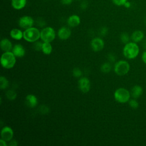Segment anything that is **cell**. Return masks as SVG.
Segmentation results:
<instances>
[{"instance_id":"obj_1","label":"cell","mask_w":146,"mask_h":146,"mask_svg":"<svg viewBox=\"0 0 146 146\" xmlns=\"http://www.w3.org/2000/svg\"><path fill=\"white\" fill-rule=\"evenodd\" d=\"M139 53V48L137 44L133 42H128L125 44L123 48V54L128 59H132L135 58Z\"/></svg>"},{"instance_id":"obj_2","label":"cell","mask_w":146,"mask_h":146,"mask_svg":"<svg viewBox=\"0 0 146 146\" xmlns=\"http://www.w3.org/2000/svg\"><path fill=\"white\" fill-rule=\"evenodd\" d=\"M15 56L11 51L5 52L1 58V64L2 66L6 69L13 67L15 64Z\"/></svg>"},{"instance_id":"obj_3","label":"cell","mask_w":146,"mask_h":146,"mask_svg":"<svg viewBox=\"0 0 146 146\" xmlns=\"http://www.w3.org/2000/svg\"><path fill=\"white\" fill-rule=\"evenodd\" d=\"M40 38V32L35 27L26 29L23 32V38L29 42H34Z\"/></svg>"},{"instance_id":"obj_4","label":"cell","mask_w":146,"mask_h":146,"mask_svg":"<svg viewBox=\"0 0 146 146\" xmlns=\"http://www.w3.org/2000/svg\"><path fill=\"white\" fill-rule=\"evenodd\" d=\"M114 98L117 102L124 103L129 100L130 93L125 88H119L115 91Z\"/></svg>"},{"instance_id":"obj_5","label":"cell","mask_w":146,"mask_h":146,"mask_svg":"<svg viewBox=\"0 0 146 146\" xmlns=\"http://www.w3.org/2000/svg\"><path fill=\"white\" fill-rule=\"evenodd\" d=\"M130 68L129 63L125 60H120L117 62L114 67L115 73L120 76L127 74Z\"/></svg>"},{"instance_id":"obj_6","label":"cell","mask_w":146,"mask_h":146,"mask_svg":"<svg viewBox=\"0 0 146 146\" xmlns=\"http://www.w3.org/2000/svg\"><path fill=\"white\" fill-rule=\"evenodd\" d=\"M55 38V33L53 28L47 27L42 30L40 38L44 42H51Z\"/></svg>"},{"instance_id":"obj_7","label":"cell","mask_w":146,"mask_h":146,"mask_svg":"<svg viewBox=\"0 0 146 146\" xmlns=\"http://www.w3.org/2000/svg\"><path fill=\"white\" fill-rule=\"evenodd\" d=\"M18 23L21 28L26 30L33 26L34 24V20L30 16L25 15L19 18Z\"/></svg>"},{"instance_id":"obj_8","label":"cell","mask_w":146,"mask_h":146,"mask_svg":"<svg viewBox=\"0 0 146 146\" xmlns=\"http://www.w3.org/2000/svg\"><path fill=\"white\" fill-rule=\"evenodd\" d=\"M79 87L80 91L83 93L88 92L91 87V83L90 80L87 78H82L79 79Z\"/></svg>"},{"instance_id":"obj_9","label":"cell","mask_w":146,"mask_h":146,"mask_svg":"<svg viewBox=\"0 0 146 146\" xmlns=\"http://www.w3.org/2000/svg\"><path fill=\"white\" fill-rule=\"evenodd\" d=\"M13 135L14 132L13 129L8 126L4 127L1 130V139L6 141H10L13 139Z\"/></svg>"},{"instance_id":"obj_10","label":"cell","mask_w":146,"mask_h":146,"mask_svg":"<svg viewBox=\"0 0 146 146\" xmlns=\"http://www.w3.org/2000/svg\"><path fill=\"white\" fill-rule=\"evenodd\" d=\"M91 46L94 51L98 52L103 48L104 46V42L101 38H95L92 40L91 42Z\"/></svg>"},{"instance_id":"obj_11","label":"cell","mask_w":146,"mask_h":146,"mask_svg":"<svg viewBox=\"0 0 146 146\" xmlns=\"http://www.w3.org/2000/svg\"><path fill=\"white\" fill-rule=\"evenodd\" d=\"M71 31L70 29L66 27H62L58 31V37L62 40L67 39L71 35Z\"/></svg>"},{"instance_id":"obj_12","label":"cell","mask_w":146,"mask_h":146,"mask_svg":"<svg viewBox=\"0 0 146 146\" xmlns=\"http://www.w3.org/2000/svg\"><path fill=\"white\" fill-rule=\"evenodd\" d=\"M12 52L17 57H22L25 54V49L20 44H15L13 47Z\"/></svg>"},{"instance_id":"obj_13","label":"cell","mask_w":146,"mask_h":146,"mask_svg":"<svg viewBox=\"0 0 146 146\" xmlns=\"http://www.w3.org/2000/svg\"><path fill=\"white\" fill-rule=\"evenodd\" d=\"M80 23V18L77 15H72L67 19V23L69 26L75 27L78 26Z\"/></svg>"},{"instance_id":"obj_14","label":"cell","mask_w":146,"mask_h":146,"mask_svg":"<svg viewBox=\"0 0 146 146\" xmlns=\"http://www.w3.org/2000/svg\"><path fill=\"white\" fill-rule=\"evenodd\" d=\"M0 46L2 50L4 52L10 51L13 49L11 42L8 39H6V38L3 39L1 41Z\"/></svg>"},{"instance_id":"obj_15","label":"cell","mask_w":146,"mask_h":146,"mask_svg":"<svg viewBox=\"0 0 146 146\" xmlns=\"http://www.w3.org/2000/svg\"><path fill=\"white\" fill-rule=\"evenodd\" d=\"M143 93V88L139 85L134 86L131 89V95L134 99L139 98Z\"/></svg>"},{"instance_id":"obj_16","label":"cell","mask_w":146,"mask_h":146,"mask_svg":"<svg viewBox=\"0 0 146 146\" xmlns=\"http://www.w3.org/2000/svg\"><path fill=\"white\" fill-rule=\"evenodd\" d=\"M26 102L27 106L30 107H34L38 103L36 97L32 94H29L26 97Z\"/></svg>"},{"instance_id":"obj_17","label":"cell","mask_w":146,"mask_h":146,"mask_svg":"<svg viewBox=\"0 0 146 146\" xmlns=\"http://www.w3.org/2000/svg\"><path fill=\"white\" fill-rule=\"evenodd\" d=\"M144 38V33L140 30H136L131 35V39L133 42L137 43L141 41Z\"/></svg>"},{"instance_id":"obj_18","label":"cell","mask_w":146,"mask_h":146,"mask_svg":"<svg viewBox=\"0 0 146 146\" xmlns=\"http://www.w3.org/2000/svg\"><path fill=\"white\" fill-rule=\"evenodd\" d=\"M26 0H11V6L16 10H21L25 7Z\"/></svg>"},{"instance_id":"obj_19","label":"cell","mask_w":146,"mask_h":146,"mask_svg":"<svg viewBox=\"0 0 146 146\" xmlns=\"http://www.w3.org/2000/svg\"><path fill=\"white\" fill-rule=\"evenodd\" d=\"M10 36L16 40H20L23 37V33L18 29H13L10 31Z\"/></svg>"},{"instance_id":"obj_20","label":"cell","mask_w":146,"mask_h":146,"mask_svg":"<svg viewBox=\"0 0 146 146\" xmlns=\"http://www.w3.org/2000/svg\"><path fill=\"white\" fill-rule=\"evenodd\" d=\"M52 48L50 42H44L42 44V51L46 55H49L51 53Z\"/></svg>"},{"instance_id":"obj_21","label":"cell","mask_w":146,"mask_h":146,"mask_svg":"<svg viewBox=\"0 0 146 146\" xmlns=\"http://www.w3.org/2000/svg\"><path fill=\"white\" fill-rule=\"evenodd\" d=\"M9 86V81L4 76H1L0 78V88L2 90L6 89Z\"/></svg>"},{"instance_id":"obj_22","label":"cell","mask_w":146,"mask_h":146,"mask_svg":"<svg viewBox=\"0 0 146 146\" xmlns=\"http://www.w3.org/2000/svg\"><path fill=\"white\" fill-rule=\"evenodd\" d=\"M6 96L9 100H13L17 97V93L15 92V91L13 90H10L6 92Z\"/></svg>"},{"instance_id":"obj_23","label":"cell","mask_w":146,"mask_h":146,"mask_svg":"<svg viewBox=\"0 0 146 146\" xmlns=\"http://www.w3.org/2000/svg\"><path fill=\"white\" fill-rule=\"evenodd\" d=\"M100 70L104 73H108L111 70V66L109 63H104L102 65Z\"/></svg>"},{"instance_id":"obj_24","label":"cell","mask_w":146,"mask_h":146,"mask_svg":"<svg viewBox=\"0 0 146 146\" xmlns=\"http://www.w3.org/2000/svg\"><path fill=\"white\" fill-rule=\"evenodd\" d=\"M120 40L122 43L127 44L129 41V36L127 33H123L120 35Z\"/></svg>"},{"instance_id":"obj_25","label":"cell","mask_w":146,"mask_h":146,"mask_svg":"<svg viewBox=\"0 0 146 146\" xmlns=\"http://www.w3.org/2000/svg\"><path fill=\"white\" fill-rule=\"evenodd\" d=\"M72 75L76 78H79L82 75V72L79 68H74L72 70Z\"/></svg>"},{"instance_id":"obj_26","label":"cell","mask_w":146,"mask_h":146,"mask_svg":"<svg viewBox=\"0 0 146 146\" xmlns=\"http://www.w3.org/2000/svg\"><path fill=\"white\" fill-rule=\"evenodd\" d=\"M129 106L133 109H136L139 107V103L135 99H131L129 101Z\"/></svg>"},{"instance_id":"obj_27","label":"cell","mask_w":146,"mask_h":146,"mask_svg":"<svg viewBox=\"0 0 146 146\" xmlns=\"http://www.w3.org/2000/svg\"><path fill=\"white\" fill-rule=\"evenodd\" d=\"M112 1L117 6H123L127 1V0H112Z\"/></svg>"},{"instance_id":"obj_28","label":"cell","mask_w":146,"mask_h":146,"mask_svg":"<svg viewBox=\"0 0 146 146\" xmlns=\"http://www.w3.org/2000/svg\"><path fill=\"white\" fill-rule=\"evenodd\" d=\"M42 43L39 42H35L34 44V48L35 50L36 51H40V50H42Z\"/></svg>"},{"instance_id":"obj_29","label":"cell","mask_w":146,"mask_h":146,"mask_svg":"<svg viewBox=\"0 0 146 146\" xmlns=\"http://www.w3.org/2000/svg\"><path fill=\"white\" fill-rule=\"evenodd\" d=\"M108 33V29L106 27H103L100 29V35L102 36L106 35Z\"/></svg>"},{"instance_id":"obj_30","label":"cell","mask_w":146,"mask_h":146,"mask_svg":"<svg viewBox=\"0 0 146 146\" xmlns=\"http://www.w3.org/2000/svg\"><path fill=\"white\" fill-rule=\"evenodd\" d=\"M73 0H60L61 3L63 5H70L71 3H72Z\"/></svg>"},{"instance_id":"obj_31","label":"cell","mask_w":146,"mask_h":146,"mask_svg":"<svg viewBox=\"0 0 146 146\" xmlns=\"http://www.w3.org/2000/svg\"><path fill=\"white\" fill-rule=\"evenodd\" d=\"M108 59H109L110 61L113 62L115 60V56L113 54H108Z\"/></svg>"},{"instance_id":"obj_32","label":"cell","mask_w":146,"mask_h":146,"mask_svg":"<svg viewBox=\"0 0 146 146\" xmlns=\"http://www.w3.org/2000/svg\"><path fill=\"white\" fill-rule=\"evenodd\" d=\"M9 145L10 146H17L18 145V143L15 140H11L10 143H9Z\"/></svg>"},{"instance_id":"obj_33","label":"cell","mask_w":146,"mask_h":146,"mask_svg":"<svg viewBox=\"0 0 146 146\" xmlns=\"http://www.w3.org/2000/svg\"><path fill=\"white\" fill-rule=\"evenodd\" d=\"M141 58H142V60L144 62V63L145 64H146V51H144L143 54H142V56H141Z\"/></svg>"},{"instance_id":"obj_34","label":"cell","mask_w":146,"mask_h":146,"mask_svg":"<svg viewBox=\"0 0 146 146\" xmlns=\"http://www.w3.org/2000/svg\"><path fill=\"white\" fill-rule=\"evenodd\" d=\"M0 145L1 146H7V144H6V141L4 140L3 139H1L0 140Z\"/></svg>"},{"instance_id":"obj_35","label":"cell","mask_w":146,"mask_h":146,"mask_svg":"<svg viewBox=\"0 0 146 146\" xmlns=\"http://www.w3.org/2000/svg\"><path fill=\"white\" fill-rule=\"evenodd\" d=\"M124 6L125 7H127V8H129V7L131 6V3H130L129 2L127 1V2L125 3V4L124 5Z\"/></svg>"},{"instance_id":"obj_36","label":"cell","mask_w":146,"mask_h":146,"mask_svg":"<svg viewBox=\"0 0 146 146\" xmlns=\"http://www.w3.org/2000/svg\"><path fill=\"white\" fill-rule=\"evenodd\" d=\"M143 45V47H144L145 49H146V40H145V41L144 42Z\"/></svg>"},{"instance_id":"obj_37","label":"cell","mask_w":146,"mask_h":146,"mask_svg":"<svg viewBox=\"0 0 146 146\" xmlns=\"http://www.w3.org/2000/svg\"><path fill=\"white\" fill-rule=\"evenodd\" d=\"M145 24H146V18H145Z\"/></svg>"}]
</instances>
